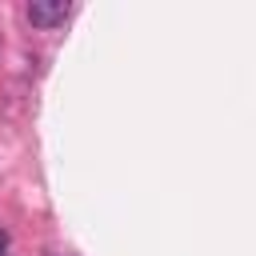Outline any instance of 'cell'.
Wrapping results in <instances>:
<instances>
[{"label":"cell","mask_w":256,"mask_h":256,"mask_svg":"<svg viewBox=\"0 0 256 256\" xmlns=\"http://www.w3.org/2000/svg\"><path fill=\"white\" fill-rule=\"evenodd\" d=\"M72 16V4L68 0H32L28 4V20L36 24V28H56V24H64Z\"/></svg>","instance_id":"cell-1"},{"label":"cell","mask_w":256,"mask_h":256,"mask_svg":"<svg viewBox=\"0 0 256 256\" xmlns=\"http://www.w3.org/2000/svg\"><path fill=\"white\" fill-rule=\"evenodd\" d=\"M0 256H8V236L0 232Z\"/></svg>","instance_id":"cell-2"}]
</instances>
